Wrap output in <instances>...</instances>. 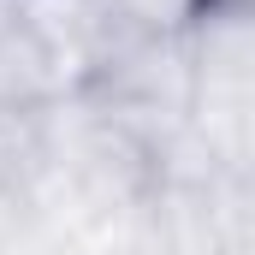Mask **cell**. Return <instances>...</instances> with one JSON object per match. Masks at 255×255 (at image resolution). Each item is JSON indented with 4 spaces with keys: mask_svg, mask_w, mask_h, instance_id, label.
Here are the masks:
<instances>
[{
    "mask_svg": "<svg viewBox=\"0 0 255 255\" xmlns=\"http://www.w3.org/2000/svg\"><path fill=\"white\" fill-rule=\"evenodd\" d=\"M71 89L77 83L30 0H0V107H48Z\"/></svg>",
    "mask_w": 255,
    "mask_h": 255,
    "instance_id": "1",
    "label": "cell"
},
{
    "mask_svg": "<svg viewBox=\"0 0 255 255\" xmlns=\"http://www.w3.org/2000/svg\"><path fill=\"white\" fill-rule=\"evenodd\" d=\"M48 107H0V202H30L48 172Z\"/></svg>",
    "mask_w": 255,
    "mask_h": 255,
    "instance_id": "2",
    "label": "cell"
},
{
    "mask_svg": "<svg viewBox=\"0 0 255 255\" xmlns=\"http://www.w3.org/2000/svg\"><path fill=\"white\" fill-rule=\"evenodd\" d=\"M89 6L119 36H184L208 12V0H89Z\"/></svg>",
    "mask_w": 255,
    "mask_h": 255,
    "instance_id": "3",
    "label": "cell"
}]
</instances>
